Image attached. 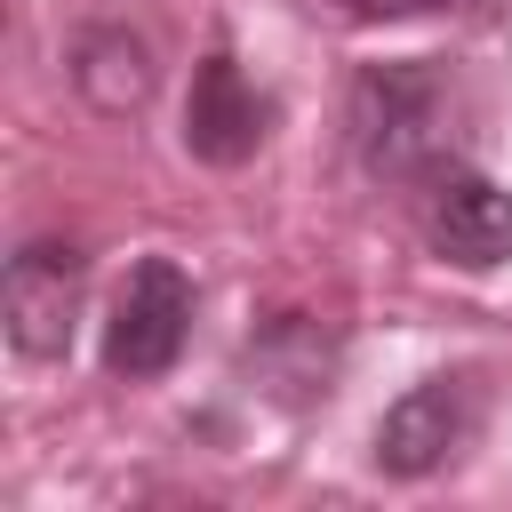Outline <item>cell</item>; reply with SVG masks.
I'll return each mask as SVG.
<instances>
[{"label":"cell","mask_w":512,"mask_h":512,"mask_svg":"<svg viewBox=\"0 0 512 512\" xmlns=\"http://www.w3.org/2000/svg\"><path fill=\"white\" fill-rule=\"evenodd\" d=\"M440 112L448 88L432 64H368L352 80V152L376 176H440Z\"/></svg>","instance_id":"obj_1"},{"label":"cell","mask_w":512,"mask_h":512,"mask_svg":"<svg viewBox=\"0 0 512 512\" xmlns=\"http://www.w3.org/2000/svg\"><path fill=\"white\" fill-rule=\"evenodd\" d=\"M88 296V256L72 240H24L0 272V328L16 360H64Z\"/></svg>","instance_id":"obj_2"},{"label":"cell","mask_w":512,"mask_h":512,"mask_svg":"<svg viewBox=\"0 0 512 512\" xmlns=\"http://www.w3.org/2000/svg\"><path fill=\"white\" fill-rule=\"evenodd\" d=\"M184 336H192V280H184L168 256H144V264L120 280V296H112L104 368L128 376V384H152V376L176 368Z\"/></svg>","instance_id":"obj_3"},{"label":"cell","mask_w":512,"mask_h":512,"mask_svg":"<svg viewBox=\"0 0 512 512\" xmlns=\"http://www.w3.org/2000/svg\"><path fill=\"white\" fill-rule=\"evenodd\" d=\"M472 432H480V384L472 376H424V384H408L384 408V424H376V472L424 480L456 448H472Z\"/></svg>","instance_id":"obj_4"},{"label":"cell","mask_w":512,"mask_h":512,"mask_svg":"<svg viewBox=\"0 0 512 512\" xmlns=\"http://www.w3.org/2000/svg\"><path fill=\"white\" fill-rule=\"evenodd\" d=\"M264 136H272V96L240 72L232 48H208L192 64V96H184V152L208 168H240V160H256Z\"/></svg>","instance_id":"obj_5"},{"label":"cell","mask_w":512,"mask_h":512,"mask_svg":"<svg viewBox=\"0 0 512 512\" xmlns=\"http://www.w3.org/2000/svg\"><path fill=\"white\" fill-rule=\"evenodd\" d=\"M424 240H432V256H448L464 272H496L512 256V192L488 184L480 168L448 160L424 192Z\"/></svg>","instance_id":"obj_6"},{"label":"cell","mask_w":512,"mask_h":512,"mask_svg":"<svg viewBox=\"0 0 512 512\" xmlns=\"http://www.w3.org/2000/svg\"><path fill=\"white\" fill-rule=\"evenodd\" d=\"M152 80H160V64H152V40H144V32H128V24H88V32L72 40V88H80L104 120L144 112Z\"/></svg>","instance_id":"obj_7"},{"label":"cell","mask_w":512,"mask_h":512,"mask_svg":"<svg viewBox=\"0 0 512 512\" xmlns=\"http://www.w3.org/2000/svg\"><path fill=\"white\" fill-rule=\"evenodd\" d=\"M344 16H368V24H384V16H416V8H440V0H336Z\"/></svg>","instance_id":"obj_8"}]
</instances>
